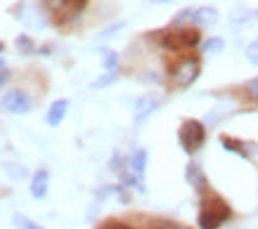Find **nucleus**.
<instances>
[{"label":"nucleus","instance_id":"obj_4","mask_svg":"<svg viewBox=\"0 0 258 229\" xmlns=\"http://www.w3.org/2000/svg\"><path fill=\"white\" fill-rule=\"evenodd\" d=\"M199 59H182V62L175 66V71H173V83H175V87H180V90H185V87H189L192 83H195L197 78H199Z\"/></svg>","mask_w":258,"mask_h":229},{"label":"nucleus","instance_id":"obj_26","mask_svg":"<svg viewBox=\"0 0 258 229\" xmlns=\"http://www.w3.org/2000/svg\"><path fill=\"white\" fill-rule=\"evenodd\" d=\"M3 69H5V59L0 57V71H3Z\"/></svg>","mask_w":258,"mask_h":229},{"label":"nucleus","instance_id":"obj_11","mask_svg":"<svg viewBox=\"0 0 258 229\" xmlns=\"http://www.w3.org/2000/svg\"><path fill=\"white\" fill-rule=\"evenodd\" d=\"M67 109H69V102H67V99H57V102L50 104L47 116H45L47 126H50V128H57V126H59V123L64 121V116H67Z\"/></svg>","mask_w":258,"mask_h":229},{"label":"nucleus","instance_id":"obj_28","mask_svg":"<svg viewBox=\"0 0 258 229\" xmlns=\"http://www.w3.org/2000/svg\"><path fill=\"white\" fill-rule=\"evenodd\" d=\"M0 52H3V43H0Z\"/></svg>","mask_w":258,"mask_h":229},{"label":"nucleus","instance_id":"obj_2","mask_svg":"<svg viewBox=\"0 0 258 229\" xmlns=\"http://www.w3.org/2000/svg\"><path fill=\"white\" fill-rule=\"evenodd\" d=\"M178 140H180V147L187 151V154L199 151L204 147V142H206V130H204V123H199V121H195V119L185 121V123L180 126V130H178Z\"/></svg>","mask_w":258,"mask_h":229},{"label":"nucleus","instance_id":"obj_21","mask_svg":"<svg viewBox=\"0 0 258 229\" xmlns=\"http://www.w3.org/2000/svg\"><path fill=\"white\" fill-rule=\"evenodd\" d=\"M185 22H192V10H182V12L173 19V26H182Z\"/></svg>","mask_w":258,"mask_h":229},{"label":"nucleus","instance_id":"obj_18","mask_svg":"<svg viewBox=\"0 0 258 229\" xmlns=\"http://www.w3.org/2000/svg\"><path fill=\"white\" fill-rule=\"evenodd\" d=\"M15 45H17L19 50H22L24 55H31L33 50H36V48H33V43H31V38H29V36H17Z\"/></svg>","mask_w":258,"mask_h":229},{"label":"nucleus","instance_id":"obj_15","mask_svg":"<svg viewBox=\"0 0 258 229\" xmlns=\"http://www.w3.org/2000/svg\"><path fill=\"white\" fill-rule=\"evenodd\" d=\"M116 64H118V55L114 50H102V66L107 71H116Z\"/></svg>","mask_w":258,"mask_h":229},{"label":"nucleus","instance_id":"obj_10","mask_svg":"<svg viewBox=\"0 0 258 229\" xmlns=\"http://www.w3.org/2000/svg\"><path fill=\"white\" fill-rule=\"evenodd\" d=\"M47 180H50V173H47L45 168H40V170H36V173H33L29 191H31V196L36 198V201L45 198V194H47Z\"/></svg>","mask_w":258,"mask_h":229},{"label":"nucleus","instance_id":"obj_1","mask_svg":"<svg viewBox=\"0 0 258 229\" xmlns=\"http://www.w3.org/2000/svg\"><path fill=\"white\" fill-rule=\"evenodd\" d=\"M232 217L230 205L220 196H204L199 210V229H220Z\"/></svg>","mask_w":258,"mask_h":229},{"label":"nucleus","instance_id":"obj_23","mask_svg":"<svg viewBox=\"0 0 258 229\" xmlns=\"http://www.w3.org/2000/svg\"><path fill=\"white\" fill-rule=\"evenodd\" d=\"M104 229H131V227H125V224H121V222H107V227Z\"/></svg>","mask_w":258,"mask_h":229},{"label":"nucleus","instance_id":"obj_25","mask_svg":"<svg viewBox=\"0 0 258 229\" xmlns=\"http://www.w3.org/2000/svg\"><path fill=\"white\" fill-rule=\"evenodd\" d=\"M152 3H161V5H171V3H175V0H152Z\"/></svg>","mask_w":258,"mask_h":229},{"label":"nucleus","instance_id":"obj_17","mask_svg":"<svg viewBox=\"0 0 258 229\" xmlns=\"http://www.w3.org/2000/svg\"><path fill=\"white\" fill-rule=\"evenodd\" d=\"M114 80H118V73L116 71H109V73H104V76H100V78H95L93 83H90V87H93V90H100V87L111 85Z\"/></svg>","mask_w":258,"mask_h":229},{"label":"nucleus","instance_id":"obj_20","mask_svg":"<svg viewBox=\"0 0 258 229\" xmlns=\"http://www.w3.org/2000/svg\"><path fill=\"white\" fill-rule=\"evenodd\" d=\"M244 92H246V97H251V99H258V78L249 80V83L244 85Z\"/></svg>","mask_w":258,"mask_h":229},{"label":"nucleus","instance_id":"obj_19","mask_svg":"<svg viewBox=\"0 0 258 229\" xmlns=\"http://www.w3.org/2000/svg\"><path fill=\"white\" fill-rule=\"evenodd\" d=\"M246 59H249V64H253L258 69V40H253L249 48H246Z\"/></svg>","mask_w":258,"mask_h":229},{"label":"nucleus","instance_id":"obj_9","mask_svg":"<svg viewBox=\"0 0 258 229\" xmlns=\"http://www.w3.org/2000/svg\"><path fill=\"white\" fill-rule=\"evenodd\" d=\"M218 19H220V15L216 8L204 5V8L192 10V24H197V26H216Z\"/></svg>","mask_w":258,"mask_h":229},{"label":"nucleus","instance_id":"obj_12","mask_svg":"<svg viewBox=\"0 0 258 229\" xmlns=\"http://www.w3.org/2000/svg\"><path fill=\"white\" fill-rule=\"evenodd\" d=\"M131 173L138 175V177H145V168H147V151L145 149H135V154L131 156Z\"/></svg>","mask_w":258,"mask_h":229},{"label":"nucleus","instance_id":"obj_22","mask_svg":"<svg viewBox=\"0 0 258 229\" xmlns=\"http://www.w3.org/2000/svg\"><path fill=\"white\" fill-rule=\"evenodd\" d=\"M118 29H123V22H121V24H114L111 29H107V31H102V33H100V38H111V33H116Z\"/></svg>","mask_w":258,"mask_h":229},{"label":"nucleus","instance_id":"obj_3","mask_svg":"<svg viewBox=\"0 0 258 229\" xmlns=\"http://www.w3.org/2000/svg\"><path fill=\"white\" fill-rule=\"evenodd\" d=\"M178 31L173 33H161L164 36V45L171 50H189L195 48V45H199V31H195V29H180V26H175Z\"/></svg>","mask_w":258,"mask_h":229},{"label":"nucleus","instance_id":"obj_5","mask_svg":"<svg viewBox=\"0 0 258 229\" xmlns=\"http://www.w3.org/2000/svg\"><path fill=\"white\" fill-rule=\"evenodd\" d=\"M47 10L57 17V19H74L81 10L88 5V0H45Z\"/></svg>","mask_w":258,"mask_h":229},{"label":"nucleus","instance_id":"obj_16","mask_svg":"<svg viewBox=\"0 0 258 229\" xmlns=\"http://www.w3.org/2000/svg\"><path fill=\"white\" fill-rule=\"evenodd\" d=\"M242 158H246V161H251V163H256L258 166V144L253 142H242V154H239Z\"/></svg>","mask_w":258,"mask_h":229},{"label":"nucleus","instance_id":"obj_27","mask_svg":"<svg viewBox=\"0 0 258 229\" xmlns=\"http://www.w3.org/2000/svg\"><path fill=\"white\" fill-rule=\"evenodd\" d=\"M253 17H256V22H258V10H256V15H253Z\"/></svg>","mask_w":258,"mask_h":229},{"label":"nucleus","instance_id":"obj_8","mask_svg":"<svg viewBox=\"0 0 258 229\" xmlns=\"http://www.w3.org/2000/svg\"><path fill=\"white\" fill-rule=\"evenodd\" d=\"M185 180L189 182V187H195L197 194H206L209 189V182H206V175H204L202 166L199 163H187V170H185Z\"/></svg>","mask_w":258,"mask_h":229},{"label":"nucleus","instance_id":"obj_6","mask_svg":"<svg viewBox=\"0 0 258 229\" xmlns=\"http://www.w3.org/2000/svg\"><path fill=\"white\" fill-rule=\"evenodd\" d=\"M159 104H161V95L157 92H147V95H142L133 106V119L135 123H145V121L159 109Z\"/></svg>","mask_w":258,"mask_h":229},{"label":"nucleus","instance_id":"obj_24","mask_svg":"<svg viewBox=\"0 0 258 229\" xmlns=\"http://www.w3.org/2000/svg\"><path fill=\"white\" fill-rule=\"evenodd\" d=\"M8 80H10V73L5 71V69H3V71H0V87L5 85V83H8Z\"/></svg>","mask_w":258,"mask_h":229},{"label":"nucleus","instance_id":"obj_7","mask_svg":"<svg viewBox=\"0 0 258 229\" xmlns=\"http://www.w3.org/2000/svg\"><path fill=\"white\" fill-rule=\"evenodd\" d=\"M3 109H8L10 113H26L31 109V97L22 90H10L3 95Z\"/></svg>","mask_w":258,"mask_h":229},{"label":"nucleus","instance_id":"obj_13","mask_svg":"<svg viewBox=\"0 0 258 229\" xmlns=\"http://www.w3.org/2000/svg\"><path fill=\"white\" fill-rule=\"evenodd\" d=\"M223 50H225V40H223V38H209L202 45L204 55H220Z\"/></svg>","mask_w":258,"mask_h":229},{"label":"nucleus","instance_id":"obj_14","mask_svg":"<svg viewBox=\"0 0 258 229\" xmlns=\"http://www.w3.org/2000/svg\"><path fill=\"white\" fill-rule=\"evenodd\" d=\"M12 224H15L17 229H45V227H40L38 222H33L31 217H26V215H22V213H17L15 217H12Z\"/></svg>","mask_w":258,"mask_h":229}]
</instances>
